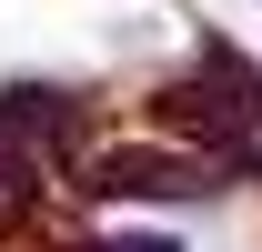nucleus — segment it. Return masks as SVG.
<instances>
[{
    "label": "nucleus",
    "mask_w": 262,
    "mask_h": 252,
    "mask_svg": "<svg viewBox=\"0 0 262 252\" xmlns=\"http://www.w3.org/2000/svg\"><path fill=\"white\" fill-rule=\"evenodd\" d=\"M101 252H182V242H101Z\"/></svg>",
    "instance_id": "obj_1"
}]
</instances>
